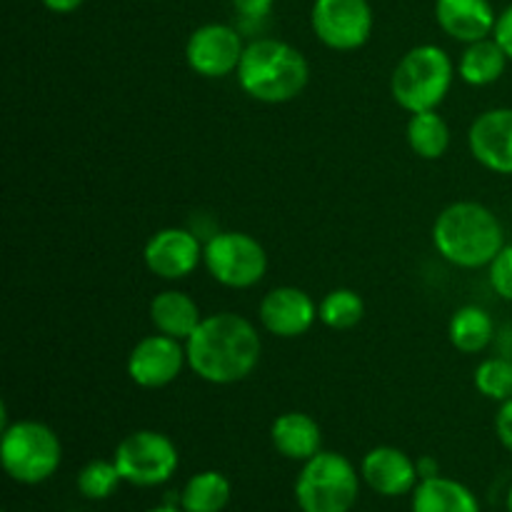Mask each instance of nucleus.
Here are the masks:
<instances>
[{"label": "nucleus", "instance_id": "obj_9", "mask_svg": "<svg viewBox=\"0 0 512 512\" xmlns=\"http://www.w3.org/2000/svg\"><path fill=\"white\" fill-rule=\"evenodd\" d=\"M373 23L368 0H315L310 10L315 38L340 53L363 48L373 35Z\"/></svg>", "mask_w": 512, "mask_h": 512}, {"label": "nucleus", "instance_id": "obj_22", "mask_svg": "<svg viewBox=\"0 0 512 512\" xmlns=\"http://www.w3.org/2000/svg\"><path fill=\"white\" fill-rule=\"evenodd\" d=\"M405 135H408L410 150L423 160L443 158L450 148V128L438 110L410 115Z\"/></svg>", "mask_w": 512, "mask_h": 512}, {"label": "nucleus", "instance_id": "obj_19", "mask_svg": "<svg viewBox=\"0 0 512 512\" xmlns=\"http://www.w3.org/2000/svg\"><path fill=\"white\" fill-rule=\"evenodd\" d=\"M413 512H480V503L463 483L435 475L415 485Z\"/></svg>", "mask_w": 512, "mask_h": 512}, {"label": "nucleus", "instance_id": "obj_7", "mask_svg": "<svg viewBox=\"0 0 512 512\" xmlns=\"http://www.w3.org/2000/svg\"><path fill=\"white\" fill-rule=\"evenodd\" d=\"M203 265L215 283L233 290L258 285L268 273V253L258 238L243 230L215 233L203 248Z\"/></svg>", "mask_w": 512, "mask_h": 512}, {"label": "nucleus", "instance_id": "obj_3", "mask_svg": "<svg viewBox=\"0 0 512 512\" xmlns=\"http://www.w3.org/2000/svg\"><path fill=\"white\" fill-rule=\"evenodd\" d=\"M235 78L253 100L280 105L303 93L310 80V65L295 45L278 38H258L245 45Z\"/></svg>", "mask_w": 512, "mask_h": 512}, {"label": "nucleus", "instance_id": "obj_8", "mask_svg": "<svg viewBox=\"0 0 512 512\" xmlns=\"http://www.w3.org/2000/svg\"><path fill=\"white\" fill-rule=\"evenodd\" d=\"M123 483L138 488H158L175 475L180 465V453L168 435L158 430H135L125 435L113 455Z\"/></svg>", "mask_w": 512, "mask_h": 512}, {"label": "nucleus", "instance_id": "obj_27", "mask_svg": "<svg viewBox=\"0 0 512 512\" xmlns=\"http://www.w3.org/2000/svg\"><path fill=\"white\" fill-rule=\"evenodd\" d=\"M490 268V285H493L495 293L503 300L512 303V245H505L498 255H495Z\"/></svg>", "mask_w": 512, "mask_h": 512}, {"label": "nucleus", "instance_id": "obj_17", "mask_svg": "<svg viewBox=\"0 0 512 512\" xmlns=\"http://www.w3.org/2000/svg\"><path fill=\"white\" fill-rule=\"evenodd\" d=\"M270 440L283 458L295 460V463H308L323 450V430H320L318 420L308 413H298V410L283 413L273 420Z\"/></svg>", "mask_w": 512, "mask_h": 512}, {"label": "nucleus", "instance_id": "obj_30", "mask_svg": "<svg viewBox=\"0 0 512 512\" xmlns=\"http://www.w3.org/2000/svg\"><path fill=\"white\" fill-rule=\"evenodd\" d=\"M493 38L498 40V45L505 50V55H508V60L512 63V5H508V8L498 15Z\"/></svg>", "mask_w": 512, "mask_h": 512}, {"label": "nucleus", "instance_id": "obj_11", "mask_svg": "<svg viewBox=\"0 0 512 512\" xmlns=\"http://www.w3.org/2000/svg\"><path fill=\"white\" fill-rule=\"evenodd\" d=\"M188 365V350L183 340L155 333L145 335L128 355V375L138 388L158 390L175 383Z\"/></svg>", "mask_w": 512, "mask_h": 512}, {"label": "nucleus", "instance_id": "obj_26", "mask_svg": "<svg viewBox=\"0 0 512 512\" xmlns=\"http://www.w3.org/2000/svg\"><path fill=\"white\" fill-rule=\"evenodd\" d=\"M123 483L115 460H90L78 473V490L88 500H108Z\"/></svg>", "mask_w": 512, "mask_h": 512}, {"label": "nucleus", "instance_id": "obj_24", "mask_svg": "<svg viewBox=\"0 0 512 512\" xmlns=\"http://www.w3.org/2000/svg\"><path fill=\"white\" fill-rule=\"evenodd\" d=\"M365 318V300L350 288H335L320 300L318 320L330 330H350Z\"/></svg>", "mask_w": 512, "mask_h": 512}, {"label": "nucleus", "instance_id": "obj_2", "mask_svg": "<svg viewBox=\"0 0 512 512\" xmlns=\"http://www.w3.org/2000/svg\"><path fill=\"white\" fill-rule=\"evenodd\" d=\"M433 245L448 263L458 268H488L495 255L505 248V230L488 205L460 200L440 210L435 218Z\"/></svg>", "mask_w": 512, "mask_h": 512}, {"label": "nucleus", "instance_id": "obj_1", "mask_svg": "<svg viewBox=\"0 0 512 512\" xmlns=\"http://www.w3.org/2000/svg\"><path fill=\"white\" fill-rule=\"evenodd\" d=\"M188 368L210 385H235L253 375L263 355L258 328L238 313L205 315L185 340Z\"/></svg>", "mask_w": 512, "mask_h": 512}, {"label": "nucleus", "instance_id": "obj_15", "mask_svg": "<svg viewBox=\"0 0 512 512\" xmlns=\"http://www.w3.org/2000/svg\"><path fill=\"white\" fill-rule=\"evenodd\" d=\"M360 475L373 493L385 495V498L413 493L415 485L420 483L418 463H413L408 453L393 445H378L370 450L360 465Z\"/></svg>", "mask_w": 512, "mask_h": 512}, {"label": "nucleus", "instance_id": "obj_29", "mask_svg": "<svg viewBox=\"0 0 512 512\" xmlns=\"http://www.w3.org/2000/svg\"><path fill=\"white\" fill-rule=\"evenodd\" d=\"M495 435H498L500 445L512 453V398L500 403L498 415H495Z\"/></svg>", "mask_w": 512, "mask_h": 512}, {"label": "nucleus", "instance_id": "obj_5", "mask_svg": "<svg viewBox=\"0 0 512 512\" xmlns=\"http://www.w3.org/2000/svg\"><path fill=\"white\" fill-rule=\"evenodd\" d=\"M63 460V445L40 420H18L3 428L0 463L8 478L20 485H40L53 478Z\"/></svg>", "mask_w": 512, "mask_h": 512}, {"label": "nucleus", "instance_id": "obj_21", "mask_svg": "<svg viewBox=\"0 0 512 512\" xmlns=\"http://www.w3.org/2000/svg\"><path fill=\"white\" fill-rule=\"evenodd\" d=\"M450 343L465 355L483 353L495 338V323L490 313L480 305H463L453 313L448 325Z\"/></svg>", "mask_w": 512, "mask_h": 512}, {"label": "nucleus", "instance_id": "obj_13", "mask_svg": "<svg viewBox=\"0 0 512 512\" xmlns=\"http://www.w3.org/2000/svg\"><path fill=\"white\" fill-rule=\"evenodd\" d=\"M258 315L265 333L290 340L300 338L313 328L318 320V305L305 290L295 288V285H283V288H273L270 293H265V298L260 300Z\"/></svg>", "mask_w": 512, "mask_h": 512}, {"label": "nucleus", "instance_id": "obj_23", "mask_svg": "<svg viewBox=\"0 0 512 512\" xmlns=\"http://www.w3.org/2000/svg\"><path fill=\"white\" fill-rule=\"evenodd\" d=\"M230 503V480L218 470L195 473L185 483L178 505L185 512H223Z\"/></svg>", "mask_w": 512, "mask_h": 512}, {"label": "nucleus", "instance_id": "obj_31", "mask_svg": "<svg viewBox=\"0 0 512 512\" xmlns=\"http://www.w3.org/2000/svg\"><path fill=\"white\" fill-rule=\"evenodd\" d=\"M50 13H58V15H68L73 10H78L85 0H40Z\"/></svg>", "mask_w": 512, "mask_h": 512}, {"label": "nucleus", "instance_id": "obj_25", "mask_svg": "<svg viewBox=\"0 0 512 512\" xmlns=\"http://www.w3.org/2000/svg\"><path fill=\"white\" fill-rule=\"evenodd\" d=\"M473 383L480 395L495 403H505L512 398V358L498 355V358H485L475 368Z\"/></svg>", "mask_w": 512, "mask_h": 512}, {"label": "nucleus", "instance_id": "obj_32", "mask_svg": "<svg viewBox=\"0 0 512 512\" xmlns=\"http://www.w3.org/2000/svg\"><path fill=\"white\" fill-rule=\"evenodd\" d=\"M418 475H420V480L435 478V475H440L438 463H435L433 458H420L418 460Z\"/></svg>", "mask_w": 512, "mask_h": 512}, {"label": "nucleus", "instance_id": "obj_4", "mask_svg": "<svg viewBox=\"0 0 512 512\" xmlns=\"http://www.w3.org/2000/svg\"><path fill=\"white\" fill-rule=\"evenodd\" d=\"M453 78L455 65L440 45H415L395 65L390 93L410 115L438 110V105L448 98Z\"/></svg>", "mask_w": 512, "mask_h": 512}, {"label": "nucleus", "instance_id": "obj_16", "mask_svg": "<svg viewBox=\"0 0 512 512\" xmlns=\"http://www.w3.org/2000/svg\"><path fill=\"white\" fill-rule=\"evenodd\" d=\"M435 20L448 38L470 45L493 35L498 15L490 0H438Z\"/></svg>", "mask_w": 512, "mask_h": 512}, {"label": "nucleus", "instance_id": "obj_33", "mask_svg": "<svg viewBox=\"0 0 512 512\" xmlns=\"http://www.w3.org/2000/svg\"><path fill=\"white\" fill-rule=\"evenodd\" d=\"M148 512H185L183 508H175V505H160V508H153Z\"/></svg>", "mask_w": 512, "mask_h": 512}, {"label": "nucleus", "instance_id": "obj_10", "mask_svg": "<svg viewBox=\"0 0 512 512\" xmlns=\"http://www.w3.org/2000/svg\"><path fill=\"white\" fill-rule=\"evenodd\" d=\"M245 53L243 35L225 23H205L190 33L185 43V60L200 78H228L238 73L240 58Z\"/></svg>", "mask_w": 512, "mask_h": 512}, {"label": "nucleus", "instance_id": "obj_14", "mask_svg": "<svg viewBox=\"0 0 512 512\" xmlns=\"http://www.w3.org/2000/svg\"><path fill=\"white\" fill-rule=\"evenodd\" d=\"M468 148L483 168L512 175V108L480 113L468 130Z\"/></svg>", "mask_w": 512, "mask_h": 512}, {"label": "nucleus", "instance_id": "obj_20", "mask_svg": "<svg viewBox=\"0 0 512 512\" xmlns=\"http://www.w3.org/2000/svg\"><path fill=\"white\" fill-rule=\"evenodd\" d=\"M508 55L500 48L495 38L478 40V43L465 45L463 55H460L458 73L473 88H485V85L498 83L508 68Z\"/></svg>", "mask_w": 512, "mask_h": 512}, {"label": "nucleus", "instance_id": "obj_12", "mask_svg": "<svg viewBox=\"0 0 512 512\" xmlns=\"http://www.w3.org/2000/svg\"><path fill=\"white\" fill-rule=\"evenodd\" d=\"M198 235L185 228H163L150 235L143 248L145 268L160 280H183L203 263Z\"/></svg>", "mask_w": 512, "mask_h": 512}, {"label": "nucleus", "instance_id": "obj_18", "mask_svg": "<svg viewBox=\"0 0 512 512\" xmlns=\"http://www.w3.org/2000/svg\"><path fill=\"white\" fill-rule=\"evenodd\" d=\"M198 303L183 290H163L150 300V323L155 333L170 335L175 340H188L200 325Z\"/></svg>", "mask_w": 512, "mask_h": 512}, {"label": "nucleus", "instance_id": "obj_6", "mask_svg": "<svg viewBox=\"0 0 512 512\" xmlns=\"http://www.w3.org/2000/svg\"><path fill=\"white\" fill-rule=\"evenodd\" d=\"M355 465L345 455L320 450L303 463L295 480V500L303 512H350L360 493Z\"/></svg>", "mask_w": 512, "mask_h": 512}, {"label": "nucleus", "instance_id": "obj_28", "mask_svg": "<svg viewBox=\"0 0 512 512\" xmlns=\"http://www.w3.org/2000/svg\"><path fill=\"white\" fill-rule=\"evenodd\" d=\"M235 8V13L245 20H263L268 18L270 10H273L275 0H230Z\"/></svg>", "mask_w": 512, "mask_h": 512}, {"label": "nucleus", "instance_id": "obj_34", "mask_svg": "<svg viewBox=\"0 0 512 512\" xmlns=\"http://www.w3.org/2000/svg\"><path fill=\"white\" fill-rule=\"evenodd\" d=\"M508 512H512V488H510V493H508Z\"/></svg>", "mask_w": 512, "mask_h": 512}]
</instances>
